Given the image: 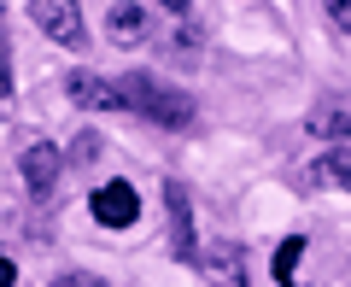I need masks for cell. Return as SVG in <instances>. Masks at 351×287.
I'll use <instances>...</instances> for the list:
<instances>
[{
  "label": "cell",
  "instance_id": "obj_1",
  "mask_svg": "<svg viewBox=\"0 0 351 287\" xmlns=\"http://www.w3.org/2000/svg\"><path fill=\"white\" fill-rule=\"evenodd\" d=\"M117 88H123V106H129V112H141L147 124H158V129L193 124V100L182 94V88H170V82H158V76H147V71L117 76Z\"/></svg>",
  "mask_w": 351,
  "mask_h": 287
},
{
  "label": "cell",
  "instance_id": "obj_2",
  "mask_svg": "<svg viewBox=\"0 0 351 287\" xmlns=\"http://www.w3.org/2000/svg\"><path fill=\"white\" fill-rule=\"evenodd\" d=\"M29 18H36V30L53 36L59 47H71V53L88 47V24H82V6H76V0H29Z\"/></svg>",
  "mask_w": 351,
  "mask_h": 287
},
{
  "label": "cell",
  "instance_id": "obj_3",
  "mask_svg": "<svg viewBox=\"0 0 351 287\" xmlns=\"http://www.w3.org/2000/svg\"><path fill=\"white\" fill-rule=\"evenodd\" d=\"M59 170H64V152L53 147V141H29V147L18 152V176H24V187L36 200H47L53 187H59Z\"/></svg>",
  "mask_w": 351,
  "mask_h": 287
},
{
  "label": "cell",
  "instance_id": "obj_4",
  "mask_svg": "<svg viewBox=\"0 0 351 287\" xmlns=\"http://www.w3.org/2000/svg\"><path fill=\"white\" fill-rule=\"evenodd\" d=\"M164 211H170V252L182 264L199 258V240H193V205H188V187L182 182H164Z\"/></svg>",
  "mask_w": 351,
  "mask_h": 287
},
{
  "label": "cell",
  "instance_id": "obj_5",
  "mask_svg": "<svg viewBox=\"0 0 351 287\" xmlns=\"http://www.w3.org/2000/svg\"><path fill=\"white\" fill-rule=\"evenodd\" d=\"M199 264H205V282L211 287H252L246 282V246L240 240H211L199 252Z\"/></svg>",
  "mask_w": 351,
  "mask_h": 287
},
{
  "label": "cell",
  "instance_id": "obj_6",
  "mask_svg": "<svg viewBox=\"0 0 351 287\" xmlns=\"http://www.w3.org/2000/svg\"><path fill=\"white\" fill-rule=\"evenodd\" d=\"M88 211H94V223H106V229H129L141 217V200H135L129 182H106V187H94Z\"/></svg>",
  "mask_w": 351,
  "mask_h": 287
},
{
  "label": "cell",
  "instance_id": "obj_7",
  "mask_svg": "<svg viewBox=\"0 0 351 287\" xmlns=\"http://www.w3.org/2000/svg\"><path fill=\"white\" fill-rule=\"evenodd\" d=\"M71 100L76 106H88V112H129L123 106V88L112 82V76H94V71H71Z\"/></svg>",
  "mask_w": 351,
  "mask_h": 287
},
{
  "label": "cell",
  "instance_id": "obj_8",
  "mask_svg": "<svg viewBox=\"0 0 351 287\" xmlns=\"http://www.w3.org/2000/svg\"><path fill=\"white\" fill-rule=\"evenodd\" d=\"M316 170V182L322 187H334V194H351V147H328L322 159L311 164Z\"/></svg>",
  "mask_w": 351,
  "mask_h": 287
},
{
  "label": "cell",
  "instance_id": "obj_9",
  "mask_svg": "<svg viewBox=\"0 0 351 287\" xmlns=\"http://www.w3.org/2000/svg\"><path fill=\"white\" fill-rule=\"evenodd\" d=\"M106 30H112V41H141L147 36V6L141 0H123V6H112V18H106Z\"/></svg>",
  "mask_w": 351,
  "mask_h": 287
},
{
  "label": "cell",
  "instance_id": "obj_10",
  "mask_svg": "<svg viewBox=\"0 0 351 287\" xmlns=\"http://www.w3.org/2000/svg\"><path fill=\"white\" fill-rule=\"evenodd\" d=\"M299 258H304V235H287L276 246V287H299Z\"/></svg>",
  "mask_w": 351,
  "mask_h": 287
},
{
  "label": "cell",
  "instance_id": "obj_11",
  "mask_svg": "<svg viewBox=\"0 0 351 287\" xmlns=\"http://www.w3.org/2000/svg\"><path fill=\"white\" fill-rule=\"evenodd\" d=\"M304 129H311V135H328V141H351V112H311L304 117Z\"/></svg>",
  "mask_w": 351,
  "mask_h": 287
},
{
  "label": "cell",
  "instance_id": "obj_12",
  "mask_svg": "<svg viewBox=\"0 0 351 287\" xmlns=\"http://www.w3.org/2000/svg\"><path fill=\"white\" fill-rule=\"evenodd\" d=\"M12 112V41L0 36V117Z\"/></svg>",
  "mask_w": 351,
  "mask_h": 287
},
{
  "label": "cell",
  "instance_id": "obj_13",
  "mask_svg": "<svg viewBox=\"0 0 351 287\" xmlns=\"http://www.w3.org/2000/svg\"><path fill=\"white\" fill-rule=\"evenodd\" d=\"M100 147H106V141H100V135H88V129H82V135L71 141V159H76V164H94V159H100Z\"/></svg>",
  "mask_w": 351,
  "mask_h": 287
},
{
  "label": "cell",
  "instance_id": "obj_14",
  "mask_svg": "<svg viewBox=\"0 0 351 287\" xmlns=\"http://www.w3.org/2000/svg\"><path fill=\"white\" fill-rule=\"evenodd\" d=\"M322 6H328V18H334V30L351 36V0H322Z\"/></svg>",
  "mask_w": 351,
  "mask_h": 287
},
{
  "label": "cell",
  "instance_id": "obj_15",
  "mask_svg": "<svg viewBox=\"0 0 351 287\" xmlns=\"http://www.w3.org/2000/svg\"><path fill=\"white\" fill-rule=\"evenodd\" d=\"M53 287H94V275H82V270H64Z\"/></svg>",
  "mask_w": 351,
  "mask_h": 287
},
{
  "label": "cell",
  "instance_id": "obj_16",
  "mask_svg": "<svg viewBox=\"0 0 351 287\" xmlns=\"http://www.w3.org/2000/svg\"><path fill=\"white\" fill-rule=\"evenodd\" d=\"M12 282H18V264H12V258H0V287H12Z\"/></svg>",
  "mask_w": 351,
  "mask_h": 287
},
{
  "label": "cell",
  "instance_id": "obj_17",
  "mask_svg": "<svg viewBox=\"0 0 351 287\" xmlns=\"http://www.w3.org/2000/svg\"><path fill=\"white\" fill-rule=\"evenodd\" d=\"M158 6H170V12H188V6H193V0H158Z\"/></svg>",
  "mask_w": 351,
  "mask_h": 287
}]
</instances>
